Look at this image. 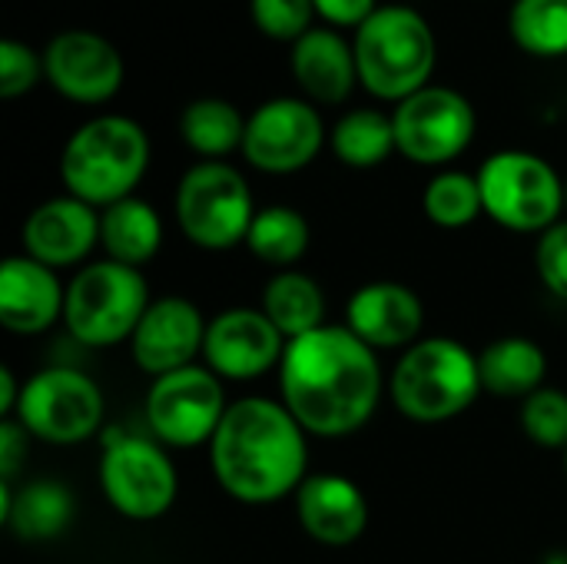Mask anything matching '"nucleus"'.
Masks as SVG:
<instances>
[{
    "mask_svg": "<svg viewBox=\"0 0 567 564\" xmlns=\"http://www.w3.org/2000/svg\"><path fill=\"white\" fill-rule=\"evenodd\" d=\"M209 445L213 475L236 502L269 505L309 479L306 429L282 402L259 396L233 402Z\"/></svg>",
    "mask_w": 567,
    "mask_h": 564,
    "instance_id": "obj_2",
    "label": "nucleus"
},
{
    "mask_svg": "<svg viewBox=\"0 0 567 564\" xmlns=\"http://www.w3.org/2000/svg\"><path fill=\"white\" fill-rule=\"evenodd\" d=\"M43 76L73 103H106L123 83V57L90 30L56 33L43 50Z\"/></svg>",
    "mask_w": 567,
    "mask_h": 564,
    "instance_id": "obj_14",
    "label": "nucleus"
},
{
    "mask_svg": "<svg viewBox=\"0 0 567 564\" xmlns=\"http://www.w3.org/2000/svg\"><path fill=\"white\" fill-rule=\"evenodd\" d=\"M223 382L213 369L186 366L153 379L146 392V425L159 445L193 449L213 442L226 416Z\"/></svg>",
    "mask_w": 567,
    "mask_h": 564,
    "instance_id": "obj_11",
    "label": "nucleus"
},
{
    "mask_svg": "<svg viewBox=\"0 0 567 564\" xmlns=\"http://www.w3.org/2000/svg\"><path fill=\"white\" fill-rule=\"evenodd\" d=\"M395 146L405 160L422 166H439L465 153L475 136L472 103L449 86H425L399 103Z\"/></svg>",
    "mask_w": 567,
    "mask_h": 564,
    "instance_id": "obj_12",
    "label": "nucleus"
},
{
    "mask_svg": "<svg viewBox=\"0 0 567 564\" xmlns=\"http://www.w3.org/2000/svg\"><path fill=\"white\" fill-rule=\"evenodd\" d=\"M292 76L316 103H342L355 80V50L336 30H309L292 43Z\"/></svg>",
    "mask_w": 567,
    "mask_h": 564,
    "instance_id": "obj_21",
    "label": "nucleus"
},
{
    "mask_svg": "<svg viewBox=\"0 0 567 564\" xmlns=\"http://www.w3.org/2000/svg\"><path fill=\"white\" fill-rule=\"evenodd\" d=\"M389 392L395 409L412 422L455 419L482 392L478 356L445 336L419 339L402 352Z\"/></svg>",
    "mask_w": 567,
    "mask_h": 564,
    "instance_id": "obj_5",
    "label": "nucleus"
},
{
    "mask_svg": "<svg viewBox=\"0 0 567 564\" xmlns=\"http://www.w3.org/2000/svg\"><path fill=\"white\" fill-rule=\"evenodd\" d=\"M279 389L282 406L306 432L319 439H342L375 416L382 399V369L375 349L346 326H322L286 346Z\"/></svg>",
    "mask_w": 567,
    "mask_h": 564,
    "instance_id": "obj_1",
    "label": "nucleus"
},
{
    "mask_svg": "<svg viewBox=\"0 0 567 564\" xmlns=\"http://www.w3.org/2000/svg\"><path fill=\"white\" fill-rule=\"evenodd\" d=\"M206 329H209V322L189 299L163 296V299L150 302V309L143 312V319L130 339L133 362L143 372H150L153 379L186 369L203 352Z\"/></svg>",
    "mask_w": 567,
    "mask_h": 564,
    "instance_id": "obj_16",
    "label": "nucleus"
},
{
    "mask_svg": "<svg viewBox=\"0 0 567 564\" xmlns=\"http://www.w3.org/2000/svg\"><path fill=\"white\" fill-rule=\"evenodd\" d=\"M565 206H567V186H565Z\"/></svg>",
    "mask_w": 567,
    "mask_h": 564,
    "instance_id": "obj_40",
    "label": "nucleus"
},
{
    "mask_svg": "<svg viewBox=\"0 0 567 564\" xmlns=\"http://www.w3.org/2000/svg\"><path fill=\"white\" fill-rule=\"evenodd\" d=\"M179 133L183 140L206 160H223L233 150H243L246 140V116L219 100V96H203L193 100L183 116H179Z\"/></svg>",
    "mask_w": 567,
    "mask_h": 564,
    "instance_id": "obj_26",
    "label": "nucleus"
},
{
    "mask_svg": "<svg viewBox=\"0 0 567 564\" xmlns=\"http://www.w3.org/2000/svg\"><path fill=\"white\" fill-rule=\"evenodd\" d=\"M316 3V13H322L329 23L336 27H362L379 7L375 0H312Z\"/></svg>",
    "mask_w": 567,
    "mask_h": 564,
    "instance_id": "obj_36",
    "label": "nucleus"
},
{
    "mask_svg": "<svg viewBox=\"0 0 567 564\" xmlns=\"http://www.w3.org/2000/svg\"><path fill=\"white\" fill-rule=\"evenodd\" d=\"M425 216L442 226V229H462L468 223L478 219V213H485L482 206V186L478 176L468 173H439L429 186H425Z\"/></svg>",
    "mask_w": 567,
    "mask_h": 564,
    "instance_id": "obj_30",
    "label": "nucleus"
},
{
    "mask_svg": "<svg viewBox=\"0 0 567 564\" xmlns=\"http://www.w3.org/2000/svg\"><path fill=\"white\" fill-rule=\"evenodd\" d=\"M326 143V126L312 103L279 96L246 120L243 156L262 173H296L309 166Z\"/></svg>",
    "mask_w": 567,
    "mask_h": 564,
    "instance_id": "obj_13",
    "label": "nucleus"
},
{
    "mask_svg": "<svg viewBox=\"0 0 567 564\" xmlns=\"http://www.w3.org/2000/svg\"><path fill=\"white\" fill-rule=\"evenodd\" d=\"M13 419L40 442L76 445L103 429V392L76 369H43L23 382Z\"/></svg>",
    "mask_w": 567,
    "mask_h": 564,
    "instance_id": "obj_10",
    "label": "nucleus"
},
{
    "mask_svg": "<svg viewBox=\"0 0 567 564\" xmlns=\"http://www.w3.org/2000/svg\"><path fill=\"white\" fill-rule=\"evenodd\" d=\"M20 392H23V389H17V379H13V372L3 366V369H0V416H3V419H10V416L17 412Z\"/></svg>",
    "mask_w": 567,
    "mask_h": 564,
    "instance_id": "obj_37",
    "label": "nucleus"
},
{
    "mask_svg": "<svg viewBox=\"0 0 567 564\" xmlns=\"http://www.w3.org/2000/svg\"><path fill=\"white\" fill-rule=\"evenodd\" d=\"M146 309L150 289L143 273L113 259H100L70 279L63 322L80 346L103 349L133 339Z\"/></svg>",
    "mask_w": 567,
    "mask_h": 564,
    "instance_id": "obj_6",
    "label": "nucleus"
},
{
    "mask_svg": "<svg viewBox=\"0 0 567 564\" xmlns=\"http://www.w3.org/2000/svg\"><path fill=\"white\" fill-rule=\"evenodd\" d=\"M485 213L512 233H545L561 223L565 183L551 163L535 153L505 150L478 170Z\"/></svg>",
    "mask_w": 567,
    "mask_h": 564,
    "instance_id": "obj_8",
    "label": "nucleus"
},
{
    "mask_svg": "<svg viewBox=\"0 0 567 564\" xmlns=\"http://www.w3.org/2000/svg\"><path fill=\"white\" fill-rule=\"evenodd\" d=\"M522 429L542 449H567V392L538 389L522 402Z\"/></svg>",
    "mask_w": 567,
    "mask_h": 564,
    "instance_id": "obj_31",
    "label": "nucleus"
},
{
    "mask_svg": "<svg viewBox=\"0 0 567 564\" xmlns=\"http://www.w3.org/2000/svg\"><path fill=\"white\" fill-rule=\"evenodd\" d=\"M508 27L525 53L535 57L567 53V0H515Z\"/></svg>",
    "mask_w": 567,
    "mask_h": 564,
    "instance_id": "obj_29",
    "label": "nucleus"
},
{
    "mask_svg": "<svg viewBox=\"0 0 567 564\" xmlns=\"http://www.w3.org/2000/svg\"><path fill=\"white\" fill-rule=\"evenodd\" d=\"M27 439H30V432L17 419H3V425H0V475H3V482H10L17 475V469L23 465Z\"/></svg>",
    "mask_w": 567,
    "mask_h": 564,
    "instance_id": "obj_35",
    "label": "nucleus"
},
{
    "mask_svg": "<svg viewBox=\"0 0 567 564\" xmlns=\"http://www.w3.org/2000/svg\"><path fill=\"white\" fill-rule=\"evenodd\" d=\"M100 485L106 502L133 522H153L176 502V469L163 445L120 429L103 432Z\"/></svg>",
    "mask_w": 567,
    "mask_h": 564,
    "instance_id": "obj_9",
    "label": "nucleus"
},
{
    "mask_svg": "<svg viewBox=\"0 0 567 564\" xmlns=\"http://www.w3.org/2000/svg\"><path fill=\"white\" fill-rule=\"evenodd\" d=\"M296 515L306 535L319 545L342 548L362 539L369 525V502L346 475H309L296 492Z\"/></svg>",
    "mask_w": 567,
    "mask_h": 564,
    "instance_id": "obj_18",
    "label": "nucleus"
},
{
    "mask_svg": "<svg viewBox=\"0 0 567 564\" xmlns=\"http://www.w3.org/2000/svg\"><path fill=\"white\" fill-rule=\"evenodd\" d=\"M346 319V329L369 349H402L419 342L425 309L402 283H369L349 299Z\"/></svg>",
    "mask_w": 567,
    "mask_h": 564,
    "instance_id": "obj_19",
    "label": "nucleus"
},
{
    "mask_svg": "<svg viewBox=\"0 0 567 564\" xmlns=\"http://www.w3.org/2000/svg\"><path fill=\"white\" fill-rule=\"evenodd\" d=\"M40 73H43V57H37L20 40L0 43V96L13 100L27 93L40 80Z\"/></svg>",
    "mask_w": 567,
    "mask_h": 564,
    "instance_id": "obj_33",
    "label": "nucleus"
},
{
    "mask_svg": "<svg viewBox=\"0 0 567 564\" xmlns=\"http://www.w3.org/2000/svg\"><path fill=\"white\" fill-rule=\"evenodd\" d=\"M150 163V140L130 116H96L63 146L60 176L70 196L90 206H113L133 196Z\"/></svg>",
    "mask_w": 567,
    "mask_h": 564,
    "instance_id": "obj_3",
    "label": "nucleus"
},
{
    "mask_svg": "<svg viewBox=\"0 0 567 564\" xmlns=\"http://www.w3.org/2000/svg\"><path fill=\"white\" fill-rule=\"evenodd\" d=\"M478 376L482 389L502 399H528L542 389L548 376V359L538 342L522 336L495 339L478 356Z\"/></svg>",
    "mask_w": 567,
    "mask_h": 564,
    "instance_id": "obj_23",
    "label": "nucleus"
},
{
    "mask_svg": "<svg viewBox=\"0 0 567 564\" xmlns=\"http://www.w3.org/2000/svg\"><path fill=\"white\" fill-rule=\"evenodd\" d=\"M0 522L23 542H50L73 522V499L60 482H33L17 495L0 482Z\"/></svg>",
    "mask_w": 567,
    "mask_h": 564,
    "instance_id": "obj_22",
    "label": "nucleus"
},
{
    "mask_svg": "<svg viewBox=\"0 0 567 564\" xmlns=\"http://www.w3.org/2000/svg\"><path fill=\"white\" fill-rule=\"evenodd\" d=\"M176 223L199 249L223 253L246 243L256 219L249 183L239 170L219 160L196 163L176 186Z\"/></svg>",
    "mask_w": 567,
    "mask_h": 564,
    "instance_id": "obj_7",
    "label": "nucleus"
},
{
    "mask_svg": "<svg viewBox=\"0 0 567 564\" xmlns=\"http://www.w3.org/2000/svg\"><path fill=\"white\" fill-rule=\"evenodd\" d=\"M286 346V336L262 309H226L206 329L203 359L219 379L249 382L279 366Z\"/></svg>",
    "mask_w": 567,
    "mask_h": 564,
    "instance_id": "obj_15",
    "label": "nucleus"
},
{
    "mask_svg": "<svg viewBox=\"0 0 567 564\" xmlns=\"http://www.w3.org/2000/svg\"><path fill=\"white\" fill-rule=\"evenodd\" d=\"M249 253L276 269L296 266L309 249V223L292 206H266L256 209V219L246 236Z\"/></svg>",
    "mask_w": 567,
    "mask_h": 564,
    "instance_id": "obj_27",
    "label": "nucleus"
},
{
    "mask_svg": "<svg viewBox=\"0 0 567 564\" xmlns=\"http://www.w3.org/2000/svg\"><path fill=\"white\" fill-rule=\"evenodd\" d=\"M535 266L545 289L567 302V219L542 233L535 249Z\"/></svg>",
    "mask_w": 567,
    "mask_h": 564,
    "instance_id": "obj_34",
    "label": "nucleus"
},
{
    "mask_svg": "<svg viewBox=\"0 0 567 564\" xmlns=\"http://www.w3.org/2000/svg\"><path fill=\"white\" fill-rule=\"evenodd\" d=\"M100 246L106 249V259L140 269L163 246L159 213L136 196L106 206L100 213Z\"/></svg>",
    "mask_w": 567,
    "mask_h": 564,
    "instance_id": "obj_24",
    "label": "nucleus"
},
{
    "mask_svg": "<svg viewBox=\"0 0 567 564\" xmlns=\"http://www.w3.org/2000/svg\"><path fill=\"white\" fill-rule=\"evenodd\" d=\"M256 27L272 40H299L309 33L316 3L312 0H249Z\"/></svg>",
    "mask_w": 567,
    "mask_h": 564,
    "instance_id": "obj_32",
    "label": "nucleus"
},
{
    "mask_svg": "<svg viewBox=\"0 0 567 564\" xmlns=\"http://www.w3.org/2000/svg\"><path fill=\"white\" fill-rule=\"evenodd\" d=\"M269 322L286 336V342L302 339L316 329L326 326V296L322 286L296 269L276 273L266 289H262V306H259Z\"/></svg>",
    "mask_w": 567,
    "mask_h": 564,
    "instance_id": "obj_25",
    "label": "nucleus"
},
{
    "mask_svg": "<svg viewBox=\"0 0 567 564\" xmlns=\"http://www.w3.org/2000/svg\"><path fill=\"white\" fill-rule=\"evenodd\" d=\"M395 146V123L379 110H352L332 130V153L355 170L379 166L392 156Z\"/></svg>",
    "mask_w": 567,
    "mask_h": 564,
    "instance_id": "obj_28",
    "label": "nucleus"
},
{
    "mask_svg": "<svg viewBox=\"0 0 567 564\" xmlns=\"http://www.w3.org/2000/svg\"><path fill=\"white\" fill-rule=\"evenodd\" d=\"M542 564H567V552L565 548H558V552H548Z\"/></svg>",
    "mask_w": 567,
    "mask_h": 564,
    "instance_id": "obj_38",
    "label": "nucleus"
},
{
    "mask_svg": "<svg viewBox=\"0 0 567 564\" xmlns=\"http://www.w3.org/2000/svg\"><path fill=\"white\" fill-rule=\"evenodd\" d=\"M23 256L50 266L66 269L90 256L100 243V216L90 203L76 196H56L40 203L23 223Z\"/></svg>",
    "mask_w": 567,
    "mask_h": 564,
    "instance_id": "obj_17",
    "label": "nucleus"
},
{
    "mask_svg": "<svg viewBox=\"0 0 567 564\" xmlns=\"http://www.w3.org/2000/svg\"><path fill=\"white\" fill-rule=\"evenodd\" d=\"M66 289L56 273L30 256H10L0 266V322L17 336L47 332L63 319Z\"/></svg>",
    "mask_w": 567,
    "mask_h": 564,
    "instance_id": "obj_20",
    "label": "nucleus"
},
{
    "mask_svg": "<svg viewBox=\"0 0 567 564\" xmlns=\"http://www.w3.org/2000/svg\"><path fill=\"white\" fill-rule=\"evenodd\" d=\"M355 66L369 93L409 100L435 70V33L412 7H379L355 33Z\"/></svg>",
    "mask_w": 567,
    "mask_h": 564,
    "instance_id": "obj_4",
    "label": "nucleus"
},
{
    "mask_svg": "<svg viewBox=\"0 0 567 564\" xmlns=\"http://www.w3.org/2000/svg\"><path fill=\"white\" fill-rule=\"evenodd\" d=\"M565 472H567V449H565Z\"/></svg>",
    "mask_w": 567,
    "mask_h": 564,
    "instance_id": "obj_39",
    "label": "nucleus"
}]
</instances>
